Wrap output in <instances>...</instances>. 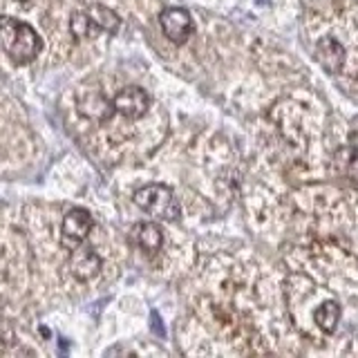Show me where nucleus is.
Returning a JSON list of instances; mask_svg holds the SVG:
<instances>
[{
  "label": "nucleus",
  "instance_id": "obj_6",
  "mask_svg": "<svg viewBox=\"0 0 358 358\" xmlns=\"http://www.w3.org/2000/svg\"><path fill=\"white\" fill-rule=\"evenodd\" d=\"M76 108L83 117L92 119V121H101V123L108 121L112 115H115V106H112V101H108L101 92H92V90L78 94Z\"/></svg>",
  "mask_w": 358,
  "mask_h": 358
},
{
  "label": "nucleus",
  "instance_id": "obj_3",
  "mask_svg": "<svg viewBox=\"0 0 358 358\" xmlns=\"http://www.w3.org/2000/svg\"><path fill=\"white\" fill-rule=\"evenodd\" d=\"M92 227H94V220H92V215H90L87 210L72 208L63 220L61 244L65 246V249H70V251L78 249V246L87 240V235L92 233Z\"/></svg>",
  "mask_w": 358,
  "mask_h": 358
},
{
  "label": "nucleus",
  "instance_id": "obj_4",
  "mask_svg": "<svg viewBox=\"0 0 358 358\" xmlns=\"http://www.w3.org/2000/svg\"><path fill=\"white\" fill-rule=\"evenodd\" d=\"M159 22H162V29H164V36L175 43V45H184L190 34L195 29V22L190 18V14L182 7H168L162 11L159 16Z\"/></svg>",
  "mask_w": 358,
  "mask_h": 358
},
{
  "label": "nucleus",
  "instance_id": "obj_11",
  "mask_svg": "<svg viewBox=\"0 0 358 358\" xmlns=\"http://www.w3.org/2000/svg\"><path fill=\"white\" fill-rule=\"evenodd\" d=\"M338 320H341V305L338 302H322V305L316 309V324L324 331V334H331L336 327H338Z\"/></svg>",
  "mask_w": 358,
  "mask_h": 358
},
{
  "label": "nucleus",
  "instance_id": "obj_12",
  "mask_svg": "<svg viewBox=\"0 0 358 358\" xmlns=\"http://www.w3.org/2000/svg\"><path fill=\"white\" fill-rule=\"evenodd\" d=\"M70 29H72L74 36H78V38H85V36H90L92 31H96V29L92 27V22H90V18H87V11H78V14L72 16V20H70Z\"/></svg>",
  "mask_w": 358,
  "mask_h": 358
},
{
  "label": "nucleus",
  "instance_id": "obj_1",
  "mask_svg": "<svg viewBox=\"0 0 358 358\" xmlns=\"http://www.w3.org/2000/svg\"><path fill=\"white\" fill-rule=\"evenodd\" d=\"M41 48L43 41L29 22H22L11 16L0 18V50L7 54V59L18 65H25L36 59Z\"/></svg>",
  "mask_w": 358,
  "mask_h": 358
},
{
  "label": "nucleus",
  "instance_id": "obj_2",
  "mask_svg": "<svg viewBox=\"0 0 358 358\" xmlns=\"http://www.w3.org/2000/svg\"><path fill=\"white\" fill-rule=\"evenodd\" d=\"M134 204L141 210H145L148 215L157 220H166V222H175L182 215V206H179V199L175 193L164 184H148L139 188L134 193Z\"/></svg>",
  "mask_w": 358,
  "mask_h": 358
},
{
  "label": "nucleus",
  "instance_id": "obj_5",
  "mask_svg": "<svg viewBox=\"0 0 358 358\" xmlns=\"http://www.w3.org/2000/svg\"><path fill=\"white\" fill-rule=\"evenodd\" d=\"M112 106H115V112H119V115H123L126 119H141L150 108V99L145 94V90L130 85L115 94Z\"/></svg>",
  "mask_w": 358,
  "mask_h": 358
},
{
  "label": "nucleus",
  "instance_id": "obj_10",
  "mask_svg": "<svg viewBox=\"0 0 358 358\" xmlns=\"http://www.w3.org/2000/svg\"><path fill=\"white\" fill-rule=\"evenodd\" d=\"M87 18L92 22V27L96 31H108V34H117L121 20L112 9L103 7V5H94L92 9L87 11Z\"/></svg>",
  "mask_w": 358,
  "mask_h": 358
},
{
  "label": "nucleus",
  "instance_id": "obj_9",
  "mask_svg": "<svg viewBox=\"0 0 358 358\" xmlns=\"http://www.w3.org/2000/svg\"><path fill=\"white\" fill-rule=\"evenodd\" d=\"M316 56L320 65L329 72H341L345 63V50L341 48L338 41L334 38H320L316 45Z\"/></svg>",
  "mask_w": 358,
  "mask_h": 358
},
{
  "label": "nucleus",
  "instance_id": "obj_7",
  "mask_svg": "<svg viewBox=\"0 0 358 358\" xmlns=\"http://www.w3.org/2000/svg\"><path fill=\"white\" fill-rule=\"evenodd\" d=\"M70 268H72V275L76 280H81V282H87V280H92L99 268H101V257L94 253V249H74L72 251V257H70Z\"/></svg>",
  "mask_w": 358,
  "mask_h": 358
},
{
  "label": "nucleus",
  "instance_id": "obj_13",
  "mask_svg": "<svg viewBox=\"0 0 358 358\" xmlns=\"http://www.w3.org/2000/svg\"><path fill=\"white\" fill-rule=\"evenodd\" d=\"M347 175H350V179H354V182H358V150H354L352 155L350 166H347Z\"/></svg>",
  "mask_w": 358,
  "mask_h": 358
},
{
  "label": "nucleus",
  "instance_id": "obj_8",
  "mask_svg": "<svg viewBox=\"0 0 358 358\" xmlns=\"http://www.w3.org/2000/svg\"><path fill=\"white\" fill-rule=\"evenodd\" d=\"M132 240L143 253L152 255L162 249L164 233L155 222H139V224H134V229H132Z\"/></svg>",
  "mask_w": 358,
  "mask_h": 358
}]
</instances>
